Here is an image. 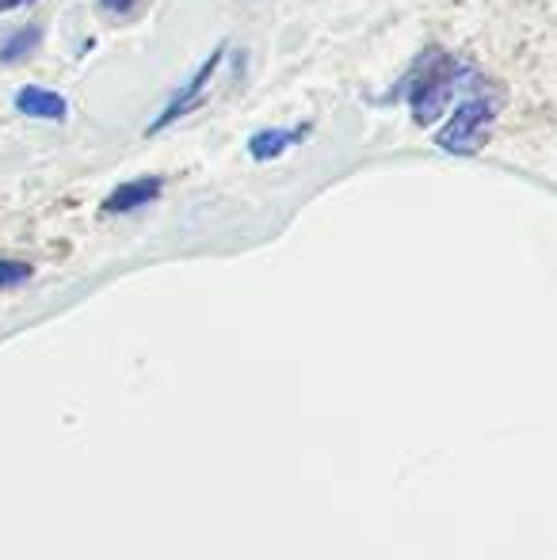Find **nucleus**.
Returning a JSON list of instances; mask_svg holds the SVG:
<instances>
[{"label": "nucleus", "mask_w": 557, "mask_h": 560, "mask_svg": "<svg viewBox=\"0 0 557 560\" xmlns=\"http://www.w3.org/2000/svg\"><path fill=\"white\" fill-rule=\"evenodd\" d=\"M500 118L497 96H469L454 107V115L436 130V145L451 156H477L492 138V126Z\"/></svg>", "instance_id": "1"}, {"label": "nucleus", "mask_w": 557, "mask_h": 560, "mask_svg": "<svg viewBox=\"0 0 557 560\" xmlns=\"http://www.w3.org/2000/svg\"><path fill=\"white\" fill-rule=\"evenodd\" d=\"M222 58H225V43H222V46H214V50L207 54V61H202V66L195 69L192 81H187L184 89H179L176 96L169 100V107H164V112L156 115L153 122H149V130H146V133H161L164 126H172L176 118H184L195 104H202V96H207V89H210V81H214L218 66H222Z\"/></svg>", "instance_id": "2"}, {"label": "nucleus", "mask_w": 557, "mask_h": 560, "mask_svg": "<svg viewBox=\"0 0 557 560\" xmlns=\"http://www.w3.org/2000/svg\"><path fill=\"white\" fill-rule=\"evenodd\" d=\"M164 191V179L161 176H138V179H127V184H119L112 195L104 199V210L107 214H130V210L138 207H149V202H156Z\"/></svg>", "instance_id": "3"}, {"label": "nucleus", "mask_w": 557, "mask_h": 560, "mask_svg": "<svg viewBox=\"0 0 557 560\" xmlns=\"http://www.w3.org/2000/svg\"><path fill=\"white\" fill-rule=\"evenodd\" d=\"M15 112L27 115V118H43V122H61V118L69 115V104L58 96V92L27 84V89L15 92Z\"/></svg>", "instance_id": "4"}, {"label": "nucleus", "mask_w": 557, "mask_h": 560, "mask_svg": "<svg viewBox=\"0 0 557 560\" xmlns=\"http://www.w3.org/2000/svg\"><path fill=\"white\" fill-rule=\"evenodd\" d=\"M305 133H310V126H294V130L268 126V130H260V133L248 138V156H253V161H276V156L287 153L290 145H298Z\"/></svg>", "instance_id": "5"}, {"label": "nucleus", "mask_w": 557, "mask_h": 560, "mask_svg": "<svg viewBox=\"0 0 557 560\" xmlns=\"http://www.w3.org/2000/svg\"><path fill=\"white\" fill-rule=\"evenodd\" d=\"M38 43H43V27H23V31H15V35L8 38L4 46H0V61H4V66H15V61H23L27 54H35Z\"/></svg>", "instance_id": "6"}, {"label": "nucleus", "mask_w": 557, "mask_h": 560, "mask_svg": "<svg viewBox=\"0 0 557 560\" xmlns=\"http://www.w3.org/2000/svg\"><path fill=\"white\" fill-rule=\"evenodd\" d=\"M31 267L20 259H0V287H15V282H27Z\"/></svg>", "instance_id": "7"}, {"label": "nucleus", "mask_w": 557, "mask_h": 560, "mask_svg": "<svg viewBox=\"0 0 557 560\" xmlns=\"http://www.w3.org/2000/svg\"><path fill=\"white\" fill-rule=\"evenodd\" d=\"M27 4V0H0V12H12V8Z\"/></svg>", "instance_id": "8"}]
</instances>
